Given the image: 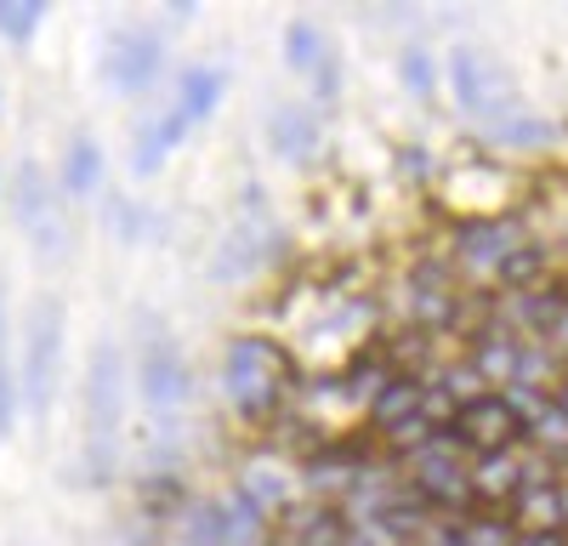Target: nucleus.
I'll list each match as a JSON object with an SVG mask.
<instances>
[{
    "instance_id": "11",
    "label": "nucleus",
    "mask_w": 568,
    "mask_h": 546,
    "mask_svg": "<svg viewBox=\"0 0 568 546\" xmlns=\"http://www.w3.org/2000/svg\"><path fill=\"white\" fill-rule=\"evenodd\" d=\"M187 131H194V125H187L176 109H165L149 131H136V143H131V171H136V176H154V171L187 143Z\"/></svg>"
},
{
    "instance_id": "13",
    "label": "nucleus",
    "mask_w": 568,
    "mask_h": 546,
    "mask_svg": "<svg viewBox=\"0 0 568 546\" xmlns=\"http://www.w3.org/2000/svg\"><path fill=\"white\" fill-rule=\"evenodd\" d=\"M471 501H511L517 484H524V455L517 449H500V455H471Z\"/></svg>"
},
{
    "instance_id": "21",
    "label": "nucleus",
    "mask_w": 568,
    "mask_h": 546,
    "mask_svg": "<svg viewBox=\"0 0 568 546\" xmlns=\"http://www.w3.org/2000/svg\"><path fill=\"white\" fill-rule=\"evenodd\" d=\"M40 23H45V0H0V34L12 46H29Z\"/></svg>"
},
{
    "instance_id": "12",
    "label": "nucleus",
    "mask_w": 568,
    "mask_h": 546,
    "mask_svg": "<svg viewBox=\"0 0 568 546\" xmlns=\"http://www.w3.org/2000/svg\"><path fill=\"white\" fill-rule=\"evenodd\" d=\"M313 143H318V120H313V109H296V103L267 109V149H273L278 160H307Z\"/></svg>"
},
{
    "instance_id": "30",
    "label": "nucleus",
    "mask_w": 568,
    "mask_h": 546,
    "mask_svg": "<svg viewBox=\"0 0 568 546\" xmlns=\"http://www.w3.org/2000/svg\"><path fill=\"white\" fill-rule=\"evenodd\" d=\"M0 313H7V296H0Z\"/></svg>"
},
{
    "instance_id": "1",
    "label": "nucleus",
    "mask_w": 568,
    "mask_h": 546,
    "mask_svg": "<svg viewBox=\"0 0 568 546\" xmlns=\"http://www.w3.org/2000/svg\"><path fill=\"white\" fill-rule=\"evenodd\" d=\"M222 393L227 404L240 410V422L251 427H273L284 410H291V393H296V358L284 353L273 336H233L227 353H222Z\"/></svg>"
},
{
    "instance_id": "3",
    "label": "nucleus",
    "mask_w": 568,
    "mask_h": 546,
    "mask_svg": "<svg viewBox=\"0 0 568 546\" xmlns=\"http://www.w3.org/2000/svg\"><path fill=\"white\" fill-rule=\"evenodd\" d=\"M120 422H125V353L120 342H98L85 364V444L114 449Z\"/></svg>"
},
{
    "instance_id": "17",
    "label": "nucleus",
    "mask_w": 568,
    "mask_h": 546,
    "mask_svg": "<svg viewBox=\"0 0 568 546\" xmlns=\"http://www.w3.org/2000/svg\"><path fill=\"white\" fill-rule=\"evenodd\" d=\"M546 273H551V256H546L540 245H517V251L495 267V280H500V291L524 296V291H540V285H546Z\"/></svg>"
},
{
    "instance_id": "27",
    "label": "nucleus",
    "mask_w": 568,
    "mask_h": 546,
    "mask_svg": "<svg viewBox=\"0 0 568 546\" xmlns=\"http://www.w3.org/2000/svg\"><path fill=\"white\" fill-rule=\"evenodd\" d=\"M511 546H568V535L562 529H517Z\"/></svg>"
},
{
    "instance_id": "28",
    "label": "nucleus",
    "mask_w": 568,
    "mask_h": 546,
    "mask_svg": "<svg viewBox=\"0 0 568 546\" xmlns=\"http://www.w3.org/2000/svg\"><path fill=\"white\" fill-rule=\"evenodd\" d=\"M551 347H562V353H568V307H562V318H557V331H551Z\"/></svg>"
},
{
    "instance_id": "5",
    "label": "nucleus",
    "mask_w": 568,
    "mask_h": 546,
    "mask_svg": "<svg viewBox=\"0 0 568 546\" xmlns=\"http://www.w3.org/2000/svg\"><path fill=\"white\" fill-rule=\"evenodd\" d=\"M449 433L460 438L466 455H500V449H517V444L529 438V427L511 416V404H506L500 393H484V398L460 404L455 422H449Z\"/></svg>"
},
{
    "instance_id": "19",
    "label": "nucleus",
    "mask_w": 568,
    "mask_h": 546,
    "mask_svg": "<svg viewBox=\"0 0 568 546\" xmlns=\"http://www.w3.org/2000/svg\"><path fill=\"white\" fill-rule=\"evenodd\" d=\"M329 58V40L318 34V23H307V18H296L291 29H284V63H291V69H318Z\"/></svg>"
},
{
    "instance_id": "20",
    "label": "nucleus",
    "mask_w": 568,
    "mask_h": 546,
    "mask_svg": "<svg viewBox=\"0 0 568 546\" xmlns=\"http://www.w3.org/2000/svg\"><path fill=\"white\" fill-rule=\"evenodd\" d=\"M393 382V364H387V347H358L347 358V393H382Z\"/></svg>"
},
{
    "instance_id": "25",
    "label": "nucleus",
    "mask_w": 568,
    "mask_h": 546,
    "mask_svg": "<svg viewBox=\"0 0 568 546\" xmlns=\"http://www.w3.org/2000/svg\"><path fill=\"white\" fill-rule=\"evenodd\" d=\"M109 222H114V240L120 245H136L142 234H149V211L131 205V200H109Z\"/></svg>"
},
{
    "instance_id": "24",
    "label": "nucleus",
    "mask_w": 568,
    "mask_h": 546,
    "mask_svg": "<svg viewBox=\"0 0 568 546\" xmlns=\"http://www.w3.org/2000/svg\"><path fill=\"white\" fill-rule=\"evenodd\" d=\"M12 427H18V364L0 347V444L12 438Z\"/></svg>"
},
{
    "instance_id": "6",
    "label": "nucleus",
    "mask_w": 568,
    "mask_h": 546,
    "mask_svg": "<svg viewBox=\"0 0 568 546\" xmlns=\"http://www.w3.org/2000/svg\"><path fill=\"white\" fill-rule=\"evenodd\" d=\"M165 69V40L154 29H131L109 46V58H103V74L109 85L120 91V98H149L154 80Z\"/></svg>"
},
{
    "instance_id": "16",
    "label": "nucleus",
    "mask_w": 568,
    "mask_h": 546,
    "mask_svg": "<svg viewBox=\"0 0 568 546\" xmlns=\"http://www.w3.org/2000/svg\"><path fill=\"white\" fill-rule=\"evenodd\" d=\"M420 376H393L382 393H375L369 398V410H364V416H369V427L375 433H393V427H404L409 416H420Z\"/></svg>"
},
{
    "instance_id": "23",
    "label": "nucleus",
    "mask_w": 568,
    "mask_h": 546,
    "mask_svg": "<svg viewBox=\"0 0 568 546\" xmlns=\"http://www.w3.org/2000/svg\"><path fill=\"white\" fill-rule=\"evenodd\" d=\"M557 136V125L551 120H535V114H517V120H500L495 125V143H506V149H546Z\"/></svg>"
},
{
    "instance_id": "8",
    "label": "nucleus",
    "mask_w": 568,
    "mask_h": 546,
    "mask_svg": "<svg viewBox=\"0 0 568 546\" xmlns=\"http://www.w3.org/2000/svg\"><path fill=\"white\" fill-rule=\"evenodd\" d=\"M517 245H524V222H517V216H484V222L455 228V256L471 273H495Z\"/></svg>"
},
{
    "instance_id": "2",
    "label": "nucleus",
    "mask_w": 568,
    "mask_h": 546,
    "mask_svg": "<svg viewBox=\"0 0 568 546\" xmlns=\"http://www.w3.org/2000/svg\"><path fill=\"white\" fill-rule=\"evenodd\" d=\"M58 358H63V302L58 296H34L29 325H23V364H18V393L34 416H45L58 382Z\"/></svg>"
},
{
    "instance_id": "29",
    "label": "nucleus",
    "mask_w": 568,
    "mask_h": 546,
    "mask_svg": "<svg viewBox=\"0 0 568 546\" xmlns=\"http://www.w3.org/2000/svg\"><path fill=\"white\" fill-rule=\"evenodd\" d=\"M557 410H562V422H568V376H562V387H557V398H551Z\"/></svg>"
},
{
    "instance_id": "15",
    "label": "nucleus",
    "mask_w": 568,
    "mask_h": 546,
    "mask_svg": "<svg viewBox=\"0 0 568 546\" xmlns=\"http://www.w3.org/2000/svg\"><path fill=\"white\" fill-rule=\"evenodd\" d=\"M63 194L69 200H85V194H98L103 189V149H98V136L80 131L69 136V149H63Z\"/></svg>"
},
{
    "instance_id": "14",
    "label": "nucleus",
    "mask_w": 568,
    "mask_h": 546,
    "mask_svg": "<svg viewBox=\"0 0 568 546\" xmlns=\"http://www.w3.org/2000/svg\"><path fill=\"white\" fill-rule=\"evenodd\" d=\"M222 91H227V69H216V63H194V69H182V85H176V114L187 120V125H200L216 103H222Z\"/></svg>"
},
{
    "instance_id": "7",
    "label": "nucleus",
    "mask_w": 568,
    "mask_h": 546,
    "mask_svg": "<svg viewBox=\"0 0 568 546\" xmlns=\"http://www.w3.org/2000/svg\"><path fill=\"white\" fill-rule=\"evenodd\" d=\"M444 69H449V85H455V103L466 109V114H500L511 98H506V74L478 52V46H449V58H444Z\"/></svg>"
},
{
    "instance_id": "9",
    "label": "nucleus",
    "mask_w": 568,
    "mask_h": 546,
    "mask_svg": "<svg viewBox=\"0 0 568 546\" xmlns=\"http://www.w3.org/2000/svg\"><path fill=\"white\" fill-rule=\"evenodd\" d=\"M12 205H18V222L29 228V240H34L40 251H58V245H63V222H58V211H52V194H45V176H40L34 160L18 165Z\"/></svg>"
},
{
    "instance_id": "26",
    "label": "nucleus",
    "mask_w": 568,
    "mask_h": 546,
    "mask_svg": "<svg viewBox=\"0 0 568 546\" xmlns=\"http://www.w3.org/2000/svg\"><path fill=\"white\" fill-rule=\"evenodd\" d=\"M336 98H342V63H336V52H329V58L313 69V103H324V109H329Z\"/></svg>"
},
{
    "instance_id": "18",
    "label": "nucleus",
    "mask_w": 568,
    "mask_h": 546,
    "mask_svg": "<svg viewBox=\"0 0 568 546\" xmlns=\"http://www.w3.org/2000/svg\"><path fill=\"white\" fill-rule=\"evenodd\" d=\"M471 371H478L484 382H500V387H511L517 382V342L511 336H500V331H489V336H478L471 342Z\"/></svg>"
},
{
    "instance_id": "4",
    "label": "nucleus",
    "mask_w": 568,
    "mask_h": 546,
    "mask_svg": "<svg viewBox=\"0 0 568 546\" xmlns=\"http://www.w3.org/2000/svg\"><path fill=\"white\" fill-rule=\"evenodd\" d=\"M136 393L154 416H176L187 393H194V371H187L182 347L165 331H149V342L136 347Z\"/></svg>"
},
{
    "instance_id": "10",
    "label": "nucleus",
    "mask_w": 568,
    "mask_h": 546,
    "mask_svg": "<svg viewBox=\"0 0 568 546\" xmlns=\"http://www.w3.org/2000/svg\"><path fill=\"white\" fill-rule=\"evenodd\" d=\"M267 251H273V228H267V222H240V228H227L222 251L211 256V280H216V285L251 280V273L267 262Z\"/></svg>"
},
{
    "instance_id": "22",
    "label": "nucleus",
    "mask_w": 568,
    "mask_h": 546,
    "mask_svg": "<svg viewBox=\"0 0 568 546\" xmlns=\"http://www.w3.org/2000/svg\"><path fill=\"white\" fill-rule=\"evenodd\" d=\"M398 74H404V85L415 91L420 103L438 98V63H433V52H426V46H404V52H398Z\"/></svg>"
}]
</instances>
